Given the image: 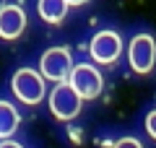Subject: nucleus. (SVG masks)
I'll return each mask as SVG.
<instances>
[{
	"instance_id": "obj_7",
	"label": "nucleus",
	"mask_w": 156,
	"mask_h": 148,
	"mask_svg": "<svg viewBox=\"0 0 156 148\" xmlns=\"http://www.w3.org/2000/svg\"><path fill=\"white\" fill-rule=\"evenodd\" d=\"M26 29V13L18 5H3L0 8V39H18Z\"/></svg>"
},
{
	"instance_id": "obj_2",
	"label": "nucleus",
	"mask_w": 156,
	"mask_h": 148,
	"mask_svg": "<svg viewBox=\"0 0 156 148\" xmlns=\"http://www.w3.org/2000/svg\"><path fill=\"white\" fill-rule=\"evenodd\" d=\"M44 81L47 78L42 76V73L31 70V68H21V70H16V76H13L11 88L23 104H39V101L44 99Z\"/></svg>"
},
{
	"instance_id": "obj_11",
	"label": "nucleus",
	"mask_w": 156,
	"mask_h": 148,
	"mask_svg": "<svg viewBox=\"0 0 156 148\" xmlns=\"http://www.w3.org/2000/svg\"><path fill=\"white\" fill-rule=\"evenodd\" d=\"M112 148H143V146H140L135 138H120V140H117Z\"/></svg>"
},
{
	"instance_id": "obj_3",
	"label": "nucleus",
	"mask_w": 156,
	"mask_h": 148,
	"mask_svg": "<svg viewBox=\"0 0 156 148\" xmlns=\"http://www.w3.org/2000/svg\"><path fill=\"white\" fill-rule=\"evenodd\" d=\"M73 57L70 52H68L65 47H52L47 49L44 55H42V60H39V73L47 78V81H55V83H62L70 78L73 73Z\"/></svg>"
},
{
	"instance_id": "obj_1",
	"label": "nucleus",
	"mask_w": 156,
	"mask_h": 148,
	"mask_svg": "<svg viewBox=\"0 0 156 148\" xmlns=\"http://www.w3.org/2000/svg\"><path fill=\"white\" fill-rule=\"evenodd\" d=\"M81 101H83V96L73 88L70 81L57 83L55 91L50 93V109H52V115H55L57 120H62V122L78 117V112H81Z\"/></svg>"
},
{
	"instance_id": "obj_10",
	"label": "nucleus",
	"mask_w": 156,
	"mask_h": 148,
	"mask_svg": "<svg viewBox=\"0 0 156 148\" xmlns=\"http://www.w3.org/2000/svg\"><path fill=\"white\" fill-rule=\"evenodd\" d=\"M146 132H148V135L156 140V109L148 112V117H146Z\"/></svg>"
},
{
	"instance_id": "obj_4",
	"label": "nucleus",
	"mask_w": 156,
	"mask_h": 148,
	"mask_svg": "<svg viewBox=\"0 0 156 148\" xmlns=\"http://www.w3.org/2000/svg\"><path fill=\"white\" fill-rule=\"evenodd\" d=\"M128 57H130V68L140 76L154 70V62H156V42L154 37L148 34H138V37L130 42V49H128Z\"/></svg>"
},
{
	"instance_id": "obj_13",
	"label": "nucleus",
	"mask_w": 156,
	"mask_h": 148,
	"mask_svg": "<svg viewBox=\"0 0 156 148\" xmlns=\"http://www.w3.org/2000/svg\"><path fill=\"white\" fill-rule=\"evenodd\" d=\"M68 3H70V5H83L86 0H68Z\"/></svg>"
},
{
	"instance_id": "obj_9",
	"label": "nucleus",
	"mask_w": 156,
	"mask_h": 148,
	"mask_svg": "<svg viewBox=\"0 0 156 148\" xmlns=\"http://www.w3.org/2000/svg\"><path fill=\"white\" fill-rule=\"evenodd\" d=\"M18 120L21 117H18L16 107L8 101H0V138H11L18 127Z\"/></svg>"
},
{
	"instance_id": "obj_6",
	"label": "nucleus",
	"mask_w": 156,
	"mask_h": 148,
	"mask_svg": "<svg viewBox=\"0 0 156 148\" xmlns=\"http://www.w3.org/2000/svg\"><path fill=\"white\" fill-rule=\"evenodd\" d=\"M120 49H122V42L115 31H99L91 39V57L99 65H112L120 57Z\"/></svg>"
},
{
	"instance_id": "obj_12",
	"label": "nucleus",
	"mask_w": 156,
	"mask_h": 148,
	"mask_svg": "<svg viewBox=\"0 0 156 148\" xmlns=\"http://www.w3.org/2000/svg\"><path fill=\"white\" fill-rule=\"evenodd\" d=\"M0 148H23L21 143H16V140H3L0 143Z\"/></svg>"
},
{
	"instance_id": "obj_8",
	"label": "nucleus",
	"mask_w": 156,
	"mask_h": 148,
	"mask_svg": "<svg viewBox=\"0 0 156 148\" xmlns=\"http://www.w3.org/2000/svg\"><path fill=\"white\" fill-rule=\"evenodd\" d=\"M68 8H70L68 0H39L37 3L39 16H42V21H47V23H60L62 18L68 16Z\"/></svg>"
},
{
	"instance_id": "obj_5",
	"label": "nucleus",
	"mask_w": 156,
	"mask_h": 148,
	"mask_svg": "<svg viewBox=\"0 0 156 148\" xmlns=\"http://www.w3.org/2000/svg\"><path fill=\"white\" fill-rule=\"evenodd\" d=\"M68 81L73 83V88H76L83 99H96L101 93V88H104L101 73L96 70V68H91V65H76Z\"/></svg>"
}]
</instances>
